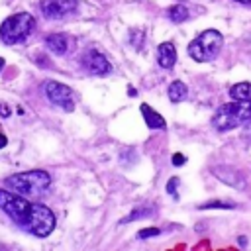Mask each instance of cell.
<instances>
[{"label": "cell", "mask_w": 251, "mask_h": 251, "mask_svg": "<svg viewBox=\"0 0 251 251\" xmlns=\"http://www.w3.org/2000/svg\"><path fill=\"white\" fill-rule=\"evenodd\" d=\"M0 210L8 218L35 237H47L55 229V214L39 202H29L27 196L10 188H0Z\"/></svg>", "instance_id": "6da1fadb"}, {"label": "cell", "mask_w": 251, "mask_h": 251, "mask_svg": "<svg viewBox=\"0 0 251 251\" xmlns=\"http://www.w3.org/2000/svg\"><path fill=\"white\" fill-rule=\"evenodd\" d=\"M243 124H251V98L222 104L212 116V126L218 131H229Z\"/></svg>", "instance_id": "7a4b0ae2"}, {"label": "cell", "mask_w": 251, "mask_h": 251, "mask_svg": "<svg viewBox=\"0 0 251 251\" xmlns=\"http://www.w3.org/2000/svg\"><path fill=\"white\" fill-rule=\"evenodd\" d=\"M4 184L24 196H39L43 194L49 184H51V176L47 171L41 169H31V171H24V173H16L12 176H8L4 180Z\"/></svg>", "instance_id": "3957f363"}, {"label": "cell", "mask_w": 251, "mask_h": 251, "mask_svg": "<svg viewBox=\"0 0 251 251\" xmlns=\"http://www.w3.org/2000/svg\"><path fill=\"white\" fill-rule=\"evenodd\" d=\"M224 45V35L218 29H204L188 43V57L196 63L214 61Z\"/></svg>", "instance_id": "277c9868"}, {"label": "cell", "mask_w": 251, "mask_h": 251, "mask_svg": "<svg viewBox=\"0 0 251 251\" xmlns=\"http://www.w3.org/2000/svg\"><path fill=\"white\" fill-rule=\"evenodd\" d=\"M35 27V18L27 12H18L14 16H8L2 25H0V39L6 45H16L33 31Z\"/></svg>", "instance_id": "5b68a950"}, {"label": "cell", "mask_w": 251, "mask_h": 251, "mask_svg": "<svg viewBox=\"0 0 251 251\" xmlns=\"http://www.w3.org/2000/svg\"><path fill=\"white\" fill-rule=\"evenodd\" d=\"M43 92L47 96V100L59 108H63L65 112H73L75 110V92L63 84V82H57V80H47L43 84Z\"/></svg>", "instance_id": "8992f818"}, {"label": "cell", "mask_w": 251, "mask_h": 251, "mask_svg": "<svg viewBox=\"0 0 251 251\" xmlns=\"http://www.w3.org/2000/svg\"><path fill=\"white\" fill-rule=\"evenodd\" d=\"M39 8H41L45 18L61 20V18L73 14L78 8V0H41Z\"/></svg>", "instance_id": "52a82bcc"}, {"label": "cell", "mask_w": 251, "mask_h": 251, "mask_svg": "<svg viewBox=\"0 0 251 251\" xmlns=\"http://www.w3.org/2000/svg\"><path fill=\"white\" fill-rule=\"evenodd\" d=\"M82 65H84V69H86L90 75H94V76H102V75H108V73L112 71L108 59H106L100 51H96V49H88V51L84 53Z\"/></svg>", "instance_id": "ba28073f"}, {"label": "cell", "mask_w": 251, "mask_h": 251, "mask_svg": "<svg viewBox=\"0 0 251 251\" xmlns=\"http://www.w3.org/2000/svg\"><path fill=\"white\" fill-rule=\"evenodd\" d=\"M157 63L163 67V69H173L175 63H176V49L171 41H163L159 47H157Z\"/></svg>", "instance_id": "9c48e42d"}, {"label": "cell", "mask_w": 251, "mask_h": 251, "mask_svg": "<svg viewBox=\"0 0 251 251\" xmlns=\"http://www.w3.org/2000/svg\"><path fill=\"white\" fill-rule=\"evenodd\" d=\"M45 45H47V49H49L51 53H55V55H65V53L69 51V47H71V39H69V35H65V33H51V35L45 37Z\"/></svg>", "instance_id": "30bf717a"}, {"label": "cell", "mask_w": 251, "mask_h": 251, "mask_svg": "<svg viewBox=\"0 0 251 251\" xmlns=\"http://www.w3.org/2000/svg\"><path fill=\"white\" fill-rule=\"evenodd\" d=\"M141 116H143L145 124H147L151 129H163V127L167 126L165 120H163V116L157 114L149 104H141Z\"/></svg>", "instance_id": "8fae6325"}, {"label": "cell", "mask_w": 251, "mask_h": 251, "mask_svg": "<svg viewBox=\"0 0 251 251\" xmlns=\"http://www.w3.org/2000/svg\"><path fill=\"white\" fill-rule=\"evenodd\" d=\"M214 175L218 178H222L224 182L231 184V186H237V188H243V178L239 176V173L235 169H229V167H218L214 169Z\"/></svg>", "instance_id": "7c38bea8"}, {"label": "cell", "mask_w": 251, "mask_h": 251, "mask_svg": "<svg viewBox=\"0 0 251 251\" xmlns=\"http://www.w3.org/2000/svg\"><path fill=\"white\" fill-rule=\"evenodd\" d=\"M186 96H188V88H186V84L182 82V80H175V82H171V86H169V98H171V102H182V100H186Z\"/></svg>", "instance_id": "4fadbf2b"}, {"label": "cell", "mask_w": 251, "mask_h": 251, "mask_svg": "<svg viewBox=\"0 0 251 251\" xmlns=\"http://www.w3.org/2000/svg\"><path fill=\"white\" fill-rule=\"evenodd\" d=\"M231 100H249L251 98V82H237L229 88Z\"/></svg>", "instance_id": "5bb4252c"}, {"label": "cell", "mask_w": 251, "mask_h": 251, "mask_svg": "<svg viewBox=\"0 0 251 251\" xmlns=\"http://www.w3.org/2000/svg\"><path fill=\"white\" fill-rule=\"evenodd\" d=\"M167 16H169V20H171V22L180 24V22L188 20L190 12H188V8H186L184 4H176V6H173V8H169V10H167Z\"/></svg>", "instance_id": "9a60e30c"}, {"label": "cell", "mask_w": 251, "mask_h": 251, "mask_svg": "<svg viewBox=\"0 0 251 251\" xmlns=\"http://www.w3.org/2000/svg\"><path fill=\"white\" fill-rule=\"evenodd\" d=\"M151 212H153L151 208H147V210H145V208H137V210H133V212H131L127 218H124L120 224H126V222H133V220H137V216H149Z\"/></svg>", "instance_id": "2e32d148"}, {"label": "cell", "mask_w": 251, "mask_h": 251, "mask_svg": "<svg viewBox=\"0 0 251 251\" xmlns=\"http://www.w3.org/2000/svg\"><path fill=\"white\" fill-rule=\"evenodd\" d=\"M200 210H208V208H233V204L231 202H222V200H212V202H206V204H200L198 206Z\"/></svg>", "instance_id": "e0dca14e"}, {"label": "cell", "mask_w": 251, "mask_h": 251, "mask_svg": "<svg viewBox=\"0 0 251 251\" xmlns=\"http://www.w3.org/2000/svg\"><path fill=\"white\" fill-rule=\"evenodd\" d=\"M159 233H161V231H159L157 227H145V229L139 231L137 237H139V239H147V237H155V235H159Z\"/></svg>", "instance_id": "ac0fdd59"}, {"label": "cell", "mask_w": 251, "mask_h": 251, "mask_svg": "<svg viewBox=\"0 0 251 251\" xmlns=\"http://www.w3.org/2000/svg\"><path fill=\"white\" fill-rule=\"evenodd\" d=\"M176 186H178V178H176V176H173V178L167 182V192H169V194H173L175 198H178V194H176Z\"/></svg>", "instance_id": "d6986e66"}, {"label": "cell", "mask_w": 251, "mask_h": 251, "mask_svg": "<svg viewBox=\"0 0 251 251\" xmlns=\"http://www.w3.org/2000/svg\"><path fill=\"white\" fill-rule=\"evenodd\" d=\"M184 161H186V157H184L182 153H175V155L171 157V163H173V165H176V167L184 165Z\"/></svg>", "instance_id": "ffe728a7"}, {"label": "cell", "mask_w": 251, "mask_h": 251, "mask_svg": "<svg viewBox=\"0 0 251 251\" xmlns=\"http://www.w3.org/2000/svg\"><path fill=\"white\" fill-rule=\"evenodd\" d=\"M0 116H2V118H8V116H10V108H8L4 102H0Z\"/></svg>", "instance_id": "44dd1931"}, {"label": "cell", "mask_w": 251, "mask_h": 251, "mask_svg": "<svg viewBox=\"0 0 251 251\" xmlns=\"http://www.w3.org/2000/svg\"><path fill=\"white\" fill-rule=\"evenodd\" d=\"M6 143H8L6 135H4V133H0V149H2V147H6Z\"/></svg>", "instance_id": "7402d4cb"}, {"label": "cell", "mask_w": 251, "mask_h": 251, "mask_svg": "<svg viewBox=\"0 0 251 251\" xmlns=\"http://www.w3.org/2000/svg\"><path fill=\"white\" fill-rule=\"evenodd\" d=\"M233 2H239V4H245V6H249V4H251V0H233Z\"/></svg>", "instance_id": "603a6c76"}, {"label": "cell", "mask_w": 251, "mask_h": 251, "mask_svg": "<svg viewBox=\"0 0 251 251\" xmlns=\"http://www.w3.org/2000/svg\"><path fill=\"white\" fill-rule=\"evenodd\" d=\"M2 69H4V59L0 57V71H2Z\"/></svg>", "instance_id": "cb8c5ba5"}]
</instances>
